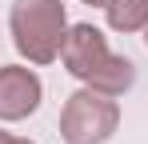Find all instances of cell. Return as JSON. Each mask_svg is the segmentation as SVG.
<instances>
[{"mask_svg": "<svg viewBox=\"0 0 148 144\" xmlns=\"http://www.w3.org/2000/svg\"><path fill=\"white\" fill-rule=\"evenodd\" d=\"M60 60L76 80H84L88 88L104 96H124L136 84V64L108 48L96 24H72L64 36V48H60Z\"/></svg>", "mask_w": 148, "mask_h": 144, "instance_id": "1", "label": "cell"}, {"mask_svg": "<svg viewBox=\"0 0 148 144\" xmlns=\"http://www.w3.org/2000/svg\"><path fill=\"white\" fill-rule=\"evenodd\" d=\"M12 44L28 64H52L68 36V12L60 0H16L8 12Z\"/></svg>", "mask_w": 148, "mask_h": 144, "instance_id": "2", "label": "cell"}, {"mask_svg": "<svg viewBox=\"0 0 148 144\" xmlns=\"http://www.w3.org/2000/svg\"><path fill=\"white\" fill-rule=\"evenodd\" d=\"M120 124V104L116 96H104L96 88H80L64 100L60 108V136L64 144H104Z\"/></svg>", "mask_w": 148, "mask_h": 144, "instance_id": "3", "label": "cell"}, {"mask_svg": "<svg viewBox=\"0 0 148 144\" xmlns=\"http://www.w3.org/2000/svg\"><path fill=\"white\" fill-rule=\"evenodd\" d=\"M44 84L24 64H0V120H24L40 108Z\"/></svg>", "mask_w": 148, "mask_h": 144, "instance_id": "4", "label": "cell"}, {"mask_svg": "<svg viewBox=\"0 0 148 144\" xmlns=\"http://www.w3.org/2000/svg\"><path fill=\"white\" fill-rule=\"evenodd\" d=\"M112 32H144L148 24V0H112L104 8Z\"/></svg>", "mask_w": 148, "mask_h": 144, "instance_id": "5", "label": "cell"}, {"mask_svg": "<svg viewBox=\"0 0 148 144\" xmlns=\"http://www.w3.org/2000/svg\"><path fill=\"white\" fill-rule=\"evenodd\" d=\"M80 4H96V8H108L112 0H80Z\"/></svg>", "mask_w": 148, "mask_h": 144, "instance_id": "6", "label": "cell"}, {"mask_svg": "<svg viewBox=\"0 0 148 144\" xmlns=\"http://www.w3.org/2000/svg\"><path fill=\"white\" fill-rule=\"evenodd\" d=\"M12 144H36V140H28V136H12Z\"/></svg>", "mask_w": 148, "mask_h": 144, "instance_id": "7", "label": "cell"}, {"mask_svg": "<svg viewBox=\"0 0 148 144\" xmlns=\"http://www.w3.org/2000/svg\"><path fill=\"white\" fill-rule=\"evenodd\" d=\"M0 144H12V136H8V132H0Z\"/></svg>", "mask_w": 148, "mask_h": 144, "instance_id": "8", "label": "cell"}, {"mask_svg": "<svg viewBox=\"0 0 148 144\" xmlns=\"http://www.w3.org/2000/svg\"><path fill=\"white\" fill-rule=\"evenodd\" d=\"M144 44H148V24H144Z\"/></svg>", "mask_w": 148, "mask_h": 144, "instance_id": "9", "label": "cell"}]
</instances>
